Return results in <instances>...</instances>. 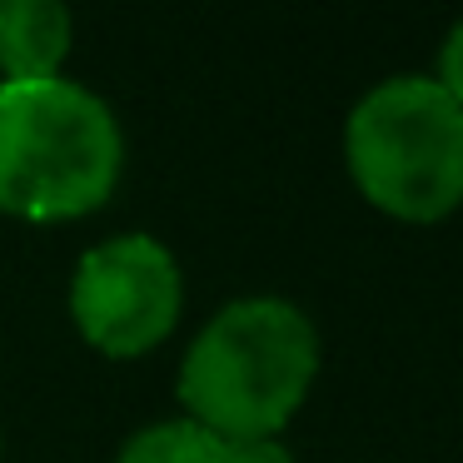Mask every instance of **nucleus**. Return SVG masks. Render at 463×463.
<instances>
[{
	"mask_svg": "<svg viewBox=\"0 0 463 463\" xmlns=\"http://www.w3.org/2000/svg\"><path fill=\"white\" fill-rule=\"evenodd\" d=\"M319 379V329L294 299L244 294L204 319L175 373L184 419L240 439H279Z\"/></svg>",
	"mask_w": 463,
	"mask_h": 463,
	"instance_id": "obj_1",
	"label": "nucleus"
},
{
	"mask_svg": "<svg viewBox=\"0 0 463 463\" xmlns=\"http://www.w3.org/2000/svg\"><path fill=\"white\" fill-rule=\"evenodd\" d=\"M125 175V130L80 80H0V214L71 224L105 210Z\"/></svg>",
	"mask_w": 463,
	"mask_h": 463,
	"instance_id": "obj_2",
	"label": "nucleus"
},
{
	"mask_svg": "<svg viewBox=\"0 0 463 463\" xmlns=\"http://www.w3.org/2000/svg\"><path fill=\"white\" fill-rule=\"evenodd\" d=\"M344 165L389 220H449L463 204V105L433 75H389L344 120Z\"/></svg>",
	"mask_w": 463,
	"mask_h": 463,
	"instance_id": "obj_3",
	"label": "nucleus"
},
{
	"mask_svg": "<svg viewBox=\"0 0 463 463\" xmlns=\"http://www.w3.org/2000/svg\"><path fill=\"white\" fill-rule=\"evenodd\" d=\"M184 309L180 260L155 234L130 230L90 244L71 274L75 334L105 359H145L175 334Z\"/></svg>",
	"mask_w": 463,
	"mask_h": 463,
	"instance_id": "obj_4",
	"label": "nucleus"
},
{
	"mask_svg": "<svg viewBox=\"0 0 463 463\" xmlns=\"http://www.w3.org/2000/svg\"><path fill=\"white\" fill-rule=\"evenodd\" d=\"M75 25L61 0H0V80H55Z\"/></svg>",
	"mask_w": 463,
	"mask_h": 463,
	"instance_id": "obj_5",
	"label": "nucleus"
},
{
	"mask_svg": "<svg viewBox=\"0 0 463 463\" xmlns=\"http://www.w3.org/2000/svg\"><path fill=\"white\" fill-rule=\"evenodd\" d=\"M115 463H224V439L194 419H155L120 443Z\"/></svg>",
	"mask_w": 463,
	"mask_h": 463,
	"instance_id": "obj_6",
	"label": "nucleus"
},
{
	"mask_svg": "<svg viewBox=\"0 0 463 463\" xmlns=\"http://www.w3.org/2000/svg\"><path fill=\"white\" fill-rule=\"evenodd\" d=\"M433 80H439V90L449 95V100L463 105V21L443 35L439 61H433Z\"/></svg>",
	"mask_w": 463,
	"mask_h": 463,
	"instance_id": "obj_7",
	"label": "nucleus"
},
{
	"mask_svg": "<svg viewBox=\"0 0 463 463\" xmlns=\"http://www.w3.org/2000/svg\"><path fill=\"white\" fill-rule=\"evenodd\" d=\"M224 463H294L284 439H240L224 443Z\"/></svg>",
	"mask_w": 463,
	"mask_h": 463,
	"instance_id": "obj_8",
	"label": "nucleus"
}]
</instances>
